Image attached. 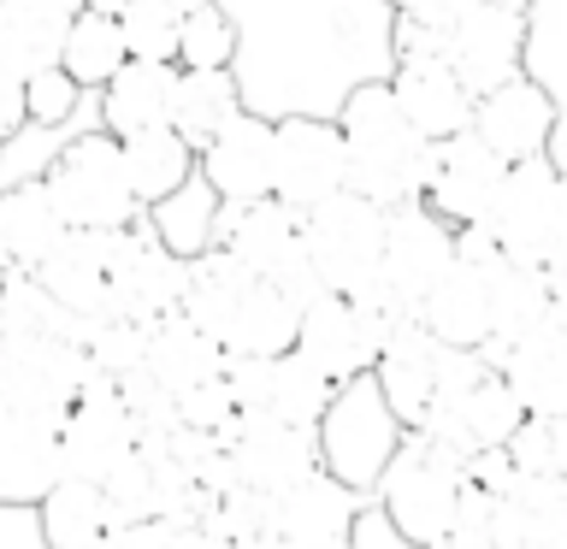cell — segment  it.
I'll use <instances>...</instances> for the list:
<instances>
[{"instance_id": "26", "label": "cell", "mask_w": 567, "mask_h": 549, "mask_svg": "<svg viewBox=\"0 0 567 549\" xmlns=\"http://www.w3.org/2000/svg\"><path fill=\"white\" fill-rule=\"evenodd\" d=\"M148 225H154V237L166 242L177 260H207L213 248H219V237H225V195L195 172L177 195H166L159 207H148Z\"/></svg>"}, {"instance_id": "28", "label": "cell", "mask_w": 567, "mask_h": 549, "mask_svg": "<svg viewBox=\"0 0 567 549\" xmlns=\"http://www.w3.org/2000/svg\"><path fill=\"white\" fill-rule=\"evenodd\" d=\"M255 272L248 266H237V255H225V248H213L207 260H195V283H189V301H184V313L202 325L213 343H230V331H237V319H243V301L248 290H255Z\"/></svg>"}, {"instance_id": "41", "label": "cell", "mask_w": 567, "mask_h": 549, "mask_svg": "<svg viewBox=\"0 0 567 549\" xmlns=\"http://www.w3.org/2000/svg\"><path fill=\"white\" fill-rule=\"evenodd\" d=\"M272 526H278V496L248 490V485L219 496V503H213V520H207V531H219V538L243 543V549L260 543V538H272Z\"/></svg>"}, {"instance_id": "39", "label": "cell", "mask_w": 567, "mask_h": 549, "mask_svg": "<svg viewBox=\"0 0 567 549\" xmlns=\"http://www.w3.org/2000/svg\"><path fill=\"white\" fill-rule=\"evenodd\" d=\"M177 65L184 71H237V24H230V12L219 0H207V7L189 12Z\"/></svg>"}, {"instance_id": "17", "label": "cell", "mask_w": 567, "mask_h": 549, "mask_svg": "<svg viewBox=\"0 0 567 549\" xmlns=\"http://www.w3.org/2000/svg\"><path fill=\"white\" fill-rule=\"evenodd\" d=\"M390 89H396L402 113L414 118L420 136L450 142L461 131H473L478 95L455 77V65L443 60V53H402L396 71H390Z\"/></svg>"}, {"instance_id": "23", "label": "cell", "mask_w": 567, "mask_h": 549, "mask_svg": "<svg viewBox=\"0 0 567 549\" xmlns=\"http://www.w3.org/2000/svg\"><path fill=\"white\" fill-rule=\"evenodd\" d=\"M177 77H184V65L131 60L113 83L101 89V131H113L118 142H131L142 131H172Z\"/></svg>"}, {"instance_id": "4", "label": "cell", "mask_w": 567, "mask_h": 549, "mask_svg": "<svg viewBox=\"0 0 567 549\" xmlns=\"http://www.w3.org/2000/svg\"><path fill=\"white\" fill-rule=\"evenodd\" d=\"M467 485H473V460H461L455 449H443V443H432L425 432H408L402 455L390 460V473H384V485L372 503L390 514V526H396L408 543L432 549L437 538L455 531Z\"/></svg>"}, {"instance_id": "13", "label": "cell", "mask_w": 567, "mask_h": 549, "mask_svg": "<svg viewBox=\"0 0 567 549\" xmlns=\"http://www.w3.org/2000/svg\"><path fill=\"white\" fill-rule=\"evenodd\" d=\"M396 336V325H384L379 313H367L361 301L349 296H319L308 313H301V354L319 361L337 384H354L367 372H379L384 343Z\"/></svg>"}, {"instance_id": "46", "label": "cell", "mask_w": 567, "mask_h": 549, "mask_svg": "<svg viewBox=\"0 0 567 549\" xmlns=\"http://www.w3.org/2000/svg\"><path fill=\"white\" fill-rule=\"evenodd\" d=\"M0 549H48L42 514L30 503H0Z\"/></svg>"}, {"instance_id": "25", "label": "cell", "mask_w": 567, "mask_h": 549, "mask_svg": "<svg viewBox=\"0 0 567 549\" xmlns=\"http://www.w3.org/2000/svg\"><path fill=\"white\" fill-rule=\"evenodd\" d=\"M71 237V225L60 219L48 184H18V189H0V248L18 272H42L48 255Z\"/></svg>"}, {"instance_id": "10", "label": "cell", "mask_w": 567, "mask_h": 549, "mask_svg": "<svg viewBox=\"0 0 567 549\" xmlns=\"http://www.w3.org/2000/svg\"><path fill=\"white\" fill-rule=\"evenodd\" d=\"M60 449H65V478H83V485H106L142 449L136 414L113 379H95L78 396V407L60 425Z\"/></svg>"}, {"instance_id": "3", "label": "cell", "mask_w": 567, "mask_h": 549, "mask_svg": "<svg viewBox=\"0 0 567 549\" xmlns=\"http://www.w3.org/2000/svg\"><path fill=\"white\" fill-rule=\"evenodd\" d=\"M402 443H408V425L379 390V372H367V379L337 390L331 414L319 419V467H326L337 485H349L354 496L372 503L384 485V473H390V460L402 455Z\"/></svg>"}, {"instance_id": "20", "label": "cell", "mask_w": 567, "mask_h": 549, "mask_svg": "<svg viewBox=\"0 0 567 549\" xmlns=\"http://www.w3.org/2000/svg\"><path fill=\"white\" fill-rule=\"evenodd\" d=\"M361 514H367V496L337 485L331 473H313L308 485L278 496V526L272 531L284 543H296V549H349Z\"/></svg>"}, {"instance_id": "11", "label": "cell", "mask_w": 567, "mask_h": 549, "mask_svg": "<svg viewBox=\"0 0 567 549\" xmlns=\"http://www.w3.org/2000/svg\"><path fill=\"white\" fill-rule=\"evenodd\" d=\"M349 189V148L337 118H284L278 124V201L308 219L313 207Z\"/></svg>"}, {"instance_id": "21", "label": "cell", "mask_w": 567, "mask_h": 549, "mask_svg": "<svg viewBox=\"0 0 567 549\" xmlns=\"http://www.w3.org/2000/svg\"><path fill=\"white\" fill-rule=\"evenodd\" d=\"M60 478H65L60 425L30 414H0V503L42 508Z\"/></svg>"}, {"instance_id": "2", "label": "cell", "mask_w": 567, "mask_h": 549, "mask_svg": "<svg viewBox=\"0 0 567 549\" xmlns=\"http://www.w3.org/2000/svg\"><path fill=\"white\" fill-rule=\"evenodd\" d=\"M337 124H343L349 189H354V195L379 201L384 213H390V207H402V201H425L437 142L414 131V118L402 113L396 89H390V83L354 89L349 106L337 113Z\"/></svg>"}, {"instance_id": "32", "label": "cell", "mask_w": 567, "mask_h": 549, "mask_svg": "<svg viewBox=\"0 0 567 549\" xmlns=\"http://www.w3.org/2000/svg\"><path fill=\"white\" fill-rule=\"evenodd\" d=\"M532 48H526V71L549 89V101H556V148L549 159L567 172V0H532Z\"/></svg>"}, {"instance_id": "54", "label": "cell", "mask_w": 567, "mask_h": 549, "mask_svg": "<svg viewBox=\"0 0 567 549\" xmlns=\"http://www.w3.org/2000/svg\"><path fill=\"white\" fill-rule=\"evenodd\" d=\"M420 7H432V0H390V12L408 18V12H420Z\"/></svg>"}, {"instance_id": "18", "label": "cell", "mask_w": 567, "mask_h": 549, "mask_svg": "<svg viewBox=\"0 0 567 549\" xmlns=\"http://www.w3.org/2000/svg\"><path fill=\"white\" fill-rule=\"evenodd\" d=\"M78 18L83 0H0V65L24 83L60 71Z\"/></svg>"}, {"instance_id": "15", "label": "cell", "mask_w": 567, "mask_h": 549, "mask_svg": "<svg viewBox=\"0 0 567 549\" xmlns=\"http://www.w3.org/2000/svg\"><path fill=\"white\" fill-rule=\"evenodd\" d=\"M230 455H237L243 485L266 490V496H290L296 485H308L313 473H326L319 467V432L290 425L278 414H243Z\"/></svg>"}, {"instance_id": "43", "label": "cell", "mask_w": 567, "mask_h": 549, "mask_svg": "<svg viewBox=\"0 0 567 549\" xmlns=\"http://www.w3.org/2000/svg\"><path fill=\"white\" fill-rule=\"evenodd\" d=\"M177 425H189V432H213V437H230L237 443V425H243V407L230 396L225 379L213 384H195L189 396H177Z\"/></svg>"}, {"instance_id": "12", "label": "cell", "mask_w": 567, "mask_h": 549, "mask_svg": "<svg viewBox=\"0 0 567 549\" xmlns=\"http://www.w3.org/2000/svg\"><path fill=\"white\" fill-rule=\"evenodd\" d=\"M508 159L491 148L478 131H461L450 142H437V154H432V184H425V207L437 213V219H450L455 230H467V225H485L491 219V207H496V195H503L508 184Z\"/></svg>"}, {"instance_id": "14", "label": "cell", "mask_w": 567, "mask_h": 549, "mask_svg": "<svg viewBox=\"0 0 567 549\" xmlns=\"http://www.w3.org/2000/svg\"><path fill=\"white\" fill-rule=\"evenodd\" d=\"M202 177L225 195V207L272 201V189H278V124L243 106V113L202 148Z\"/></svg>"}, {"instance_id": "44", "label": "cell", "mask_w": 567, "mask_h": 549, "mask_svg": "<svg viewBox=\"0 0 567 549\" xmlns=\"http://www.w3.org/2000/svg\"><path fill=\"white\" fill-rule=\"evenodd\" d=\"M89 106V89H78L65 71H48V77L30 83V118L35 124H71Z\"/></svg>"}, {"instance_id": "48", "label": "cell", "mask_w": 567, "mask_h": 549, "mask_svg": "<svg viewBox=\"0 0 567 549\" xmlns=\"http://www.w3.org/2000/svg\"><path fill=\"white\" fill-rule=\"evenodd\" d=\"M24 124H30V83L0 65V142L12 131H24Z\"/></svg>"}, {"instance_id": "31", "label": "cell", "mask_w": 567, "mask_h": 549, "mask_svg": "<svg viewBox=\"0 0 567 549\" xmlns=\"http://www.w3.org/2000/svg\"><path fill=\"white\" fill-rule=\"evenodd\" d=\"M237 113H243V83H237V71H184V77H177L172 131L184 136L195 154H202Z\"/></svg>"}, {"instance_id": "57", "label": "cell", "mask_w": 567, "mask_h": 549, "mask_svg": "<svg viewBox=\"0 0 567 549\" xmlns=\"http://www.w3.org/2000/svg\"><path fill=\"white\" fill-rule=\"evenodd\" d=\"M95 549H113V543H95Z\"/></svg>"}, {"instance_id": "5", "label": "cell", "mask_w": 567, "mask_h": 549, "mask_svg": "<svg viewBox=\"0 0 567 549\" xmlns=\"http://www.w3.org/2000/svg\"><path fill=\"white\" fill-rule=\"evenodd\" d=\"M384 230H390V213L367 195L343 189L337 201L313 207L301 219V242H308V260L313 272L326 278L331 296H349L372 308L384 296Z\"/></svg>"}, {"instance_id": "36", "label": "cell", "mask_w": 567, "mask_h": 549, "mask_svg": "<svg viewBox=\"0 0 567 549\" xmlns=\"http://www.w3.org/2000/svg\"><path fill=\"white\" fill-rule=\"evenodd\" d=\"M0 336H65V343H78V319L53 301V290L35 272H12L0 283Z\"/></svg>"}, {"instance_id": "27", "label": "cell", "mask_w": 567, "mask_h": 549, "mask_svg": "<svg viewBox=\"0 0 567 549\" xmlns=\"http://www.w3.org/2000/svg\"><path fill=\"white\" fill-rule=\"evenodd\" d=\"M148 372L172 390V396H189L195 384L225 379V349L213 343L189 313H172L148 331Z\"/></svg>"}, {"instance_id": "6", "label": "cell", "mask_w": 567, "mask_h": 549, "mask_svg": "<svg viewBox=\"0 0 567 549\" xmlns=\"http://www.w3.org/2000/svg\"><path fill=\"white\" fill-rule=\"evenodd\" d=\"M48 195L71 230H131L148 219L124 166V142L113 131H89L71 142L65 159L48 172Z\"/></svg>"}, {"instance_id": "42", "label": "cell", "mask_w": 567, "mask_h": 549, "mask_svg": "<svg viewBox=\"0 0 567 549\" xmlns=\"http://www.w3.org/2000/svg\"><path fill=\"white\" fill-rule=\"evenodd\" d=\"M508 455H514V467L532 473V478H561L567 485V414L556 419H538L532 414L520 425V437L508 443Z\"/></svg>"}, {"instance_id": "29", "label": "cell", "mask_w": 567, "mask_h": 549, "mask_svg": "<svg viewBox=\"0 0 567 549\" xmlns=\"http://www.w3.org/2000/svg\"><path fill=\"white\" fill-rule=\"evenodd\" d=\"M549 308H556V296H549V283L538 266H503L496 272V336L478 354H485L491 372H503L508 349L520 343V336H532L549 319Z\"/></svg>"}, {"instance_id": "16", "label": "cell", "mask_w": 567, "mask_h": 549, "mask_svg": "<svg viewBox=\"0 0 567 549\" xmlns=\"http://www.w3.org/2000/svg\"><path fill=\"white\" fill-rule=\"evenodd\" d=\"M556 124H561L556 101H549V89L532 77V71L503 83V89H491V95H478V113H473V131L485 136L508 166L549 159V148H556Z\"/></svg>"}, {"instance_id": "8", "label": "cell", "mask_w": 567, "mask_h": 549, "mask_svg": "<svg viewBox=\"0 0 567 549\" xmlns=\"http://www.w3.org/2000/svg\"><path fill=\"white\" fill-rule=\"evenodd\" d=\"M455 225L437 219L425 201H402L390 207V230H384V319L390 325H408L420 319L425 296L450 278L455 266Z\"/></svg>"}, {"instance_id": "53", "label": "cell", "mask_w": 567, "mask_h": 549, "mask_svg": "<svg viewBox=\"0 0 567 549\" xmlns=\"http://www.w3.org/2000/svg\"><path fill=\"white\" fill-rule=\"evenodd\" d=\"M83 7H89V12H106V18H124L136 0H83Z\"/></svg>"}, {"instance_id": "37", "label": "cell", "mask_w": 567, "mask_h": 549, "mask_svg": "<svg viewBox=\"0 0 567 549\" xmlns=\"http://www.w3.org/2000/svg\"><path fill=\"white\" fill-rule=\"evenodd\" d=\"M461 402V419H467V437H473V449L485 455V449H508L514 437H520V425L532 419L526 414V402L514 396V384L503 379V372H485L467 396H455Z\"/></svg>"}, {"instance_id": "56", "label": "cell", "mask_w": 567, "mask_h": 549, "mask_svg": "<svg viewBox=\"0 0 567 549\" xmlns=\"http://www.w3.org/2000/svg\"><path fill=\"white\" fill-rule=\"evenodd\" d=\"M184 7H189V12H195V7H207V0H184Z\"/></svg>"}, {"instance_id": "45", "label": "cell", "mask_w": 567, "mask_h": 549, "mask_svg": "<svg viewBox=\"0 0 567 549\" xmlns=\"http://www.w3.org/2000/svg\"><path fill=\"white\" fill-rule=\"evenodd\" d=\"M225 384L243 414H266L272 407V361H260V354H225Z\"/></svg>"}, {"instance_id": "9", "label": "cell", "mask_w": 567, "mask_h": 549, "mask_svg": "<svg viewBox=\"0 0 567 549\" xmlns=\"http://www.w3.org/2000/svg\"><path fill=\"white\" fill-rule=\"evenodd\" d=\"M195 283V260H177L154 225L142 219L118 230L113 242V272H106V296H113V319H136V325H159V319L184 313Z\"/></svg>"}, {"instance_id": "24", "label": "cell", "mask_w": 567, "mask_h": 549, "mask_svg": "<svg viewBox=\"0 0 567 549\" xmlns=\"http://www.w3.org/2000/svg\"><path fill=\"white\" fill-rule=\"evenodd\" d=\"M437 366H443V343L420 325V319H408V325L384 343L379 390L390 396V407L402 414L408 432H420L425 414H432V402H437Z\"/></svg>"}, {"instance_id": "40", "label": "cell", "mask_w": 567, "mask_h": 549, "mask_svg": "<svg viewBox=\"0 0 567 549\" xmlns=\"http://www.w3.org/2000/svg\"><path fill=\"white\" fill-rule=\"evenodd\" d=\"M148 331L154 325H136V319H106V325L89 336V366L101 372V379H113V384H124V379H136L142 366H148Z\"/></svg>"}, {"instance_id": "19", "label": "cell", "mask_w": 567, "mask_h": 549, "mask_svg": "<svg viewBox=\"0 0 567 549\" xmlns=\"http://www.w3.org/2000/svg\"><path fill=\"white\" fill-rule=\"evenodd\" d=\"M503 266L455 260L450 278L425 296L420 325L432 331L437 343H450V349H485L491 336H496V272H503Z\"/></svg>"}, {"instance_id": "47", "label": "cell", "mask_w": 567, "mask_h": 549, "mask_svg": "<svg viewBox=\"0 0 567 549\" xmlns=\"http://www.w3.org/2000/svg\"><path fill=\"white\" fill-rule=\"evenodd\" d=\"M349 549H420V543H408L396 526H390V514L379 508V503H367V514H361V526H354V543Z\"/></svg>"}, {"instance_id": "22", "label": "cell", "mask_w": 567, "mask_h": 549, "mask_svg": "<svg viewBox=\"0 0 567 549\" xmlns=\"http://www.w3.org/2000/svg\"><path fill=\"white\" fill-rule=\"evenodd\" d=\"M503 379L514 384V396L526 402V414H538V419L567 414V308L561 301L549 308V319L538 331L508 349Z\"/></svg>"}, {"instance_id": "34", "label": "cell", "mask_w": 567, "mask_h": 549, "mask_svg": "<svg viewBox=\"0 0 567 549\" xmlns=\"http://www.w3.org/2000/svg\"><path fill=\"white\" fill-rule=\"evenodd\" d=\"M131 65V42H124V24L118 18H106V12H89L78 18V30H71V42H65V77L89 89V95H101L106 83L118 77V71Z\"/></svg>"}, {"instance_id": "1", "label": "cell", "mask_w": 567, "mask_h": 549, "mask_svg": "<svg viewBox=\"0 0 567 549\" xmlns=\"http://www.w3.org/2000/svg\"><path fill=\"white\" fill-rule=\"evenodd\" d=\"M237 24L243 106L260 118H337L354 89L390 83L402 48L390 0H219Z\"/></svg>"}, {"instance_id": "49", "label": "cell", "mask_w": 567, "mask_h": 549, "mask_svg": "<svg viewBox=\"0 0 567 549\" xmlns=\"http://www.w3.org/2000/svg\"><path fill=\"white\" fill-rule=\"evenodd\" d=\"M177 531H184V526H172V520H136V526H118L106 543H113V549H172Z\"/></svg>"}, {"instance_id": "7", "label": "cell", "mask_w": 567, "mask_h": 549, "mask_svg": "<svg viewBox=\"0 0 567 549\" xmlns=\"http://www.w3.org/2000/svg\"><path fill=\"white\" fill-rule=\"evenodd\" d=\"M485 230L508 255V266H538L544 272L549 255L567 242V172L556 159H526V166H514Z\"/></svg>"}, {"instance_id": "55", "label": "cell", "mask_w": 567, "mask_h": 549, "mask_svg": "<svg viewBox=\"0 0 567 549\" xmlns=\"http://www.w3.org/2000/svg\"><path fill=\"white\" fill-rule=\"evenodd\" d=\"M248 549H296V543H284L278 531H272V538H260V543H248Z\"/></svg>"}, {"instance_id": "30", "label": "cell", "mask_w": 567, "mask_h": 549, "mask_svg": "<svg viewBox=\"0 0 567 549\" xmlns=\"http://www.w3.org/2000/svg\"><path fill=\"white\" fill-rule=\"evenodd\" d=\"M35 514H42L48 549H95L113 538V503L101 485H83V478H60Z\"/></svg>"}, {"instance_id": "52", "label": "cell", "mask_w": 567, "mask_h": 549, "mask_svg": "<svg viewBox=\"0 0 567 549\" xmlns=\"http://www.w3.org/2000/svg\"><path fill=\"white\" fill-rule=\"evenodd\" d=\"M432 549H496L491 531H450V538H437Z\"/></svg>"}, {"instance_id": "51", "label": "cell", "mask_w": 567, "mask_h": 549, "mask_svg": "<svg viewBox=\"0 0 567 549\" xmlns=\"http://www.w3.org/2000/svg\"><path fill=\"white\" fill-rule=\"evenodd\" d=\"M544 283H549V296H556L561 308H567V242L556 248V255H549V266H544Z\"/></svg>"}, {"instance_id": "33", "label": "cell", "mask_w": 567, "mask_h": 549, "mask_svg": "<svg viewBox=\"0 0 567 549\" xmlns=\"http://www.w3.org/2000/svg\"><path fill=\"white\" fill-rule=\"evenodd\" d=\"M124 166H131V184L142 195V207H159L166 195H177L202 172V154L189 148L177 131H142L124 142Z\"/></svg>"}, {"instance_id": "35", "label": "cell", "mask_w": 567, "mask_h": 549, "mask_svg": "<svg viewBox=\"0 0 567 549\" xmlns=\"http://www.w3.org/2000/svg\"><path fill=\"white\" fill-rule=\"evenodd\" d=\"M337 384L319 361H308L301 349L290 354H278L272 361V407L266 414H278V419H290V425H308V432H319V419L331 414V402H337Z\"/></svg>"}, {"instance_id": "38", "label": "cell", "mask_w": 567, "mask_h": 549, "mask_svg": "<svg viewBox=\"0 0 567 549\" xmlns=\"http://www.w3.org/2000/svg\"><path fill=\"white\" fill-rule=\"evenodd\" d=\"M118 24H124V42H131V60L177 65V53H184L189 7H184V0H136Z\"/></svg>"}, {"instance_id": "50", "label": "cell", "mask_w": 567, "mask_h": 549, "mask_svg": "<svg viewBox=\"0 0 567 549\" xmlns=\"http://www.w3.org/2000/svg\"><path fill=\"white\" fill-rule=\"evenodd\" d=\"M172 549H243V543H230V538H219V531L195 526V531H177V543H172Z\"/></svg>"}]
</instances>
